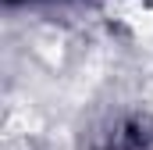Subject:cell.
I'll list each match as a JSON object with an SVG mask.
<instances>
[{
  "mask_svg": "<svg viewBox=\"0 0 153 150\" xmlns=\"http://www.w3.org/2000/svg\"><path fill=\"white\" fill-rule=\"evenodd\" d=\"M36 129H39V118H36V111H32L29 104L11 100V104L4 107V143H7V147H14L18 140H29Z\"/></svg>",
  "mask_w": 153,
  "mask_h": 150,
  "instance_id": "cell-1",
  "label": "cell"
}]
</instances>
